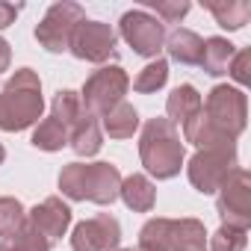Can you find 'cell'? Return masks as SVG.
<instances>
[{
  "instance_id": "7402d4cb",
  "label": "cell",
  "mask_w": 251,
  "mask_h": 251,
  "mask_svg": "<svg viewBox=\"0 0 251 251\" xmlns=\"http://www.w3.org/2000/svg\"><path fill=\"white\" fill-rule=\"evenodd\" d=\"M172 222L175 219H148L139 230V248L136 251H172Z\"/></svg>"
},
{
  "instance_id": "83f0119b",
  "label": "cell",
  "mask_w": 251,
  "mask_h": 251,
  "mask_svg": "<svg viewBox=\"0 0 251 251\" xmlns=\"http://www.w3.org/2000/svg\"><path fill=\"white\" fill-rule=\"evenodd\" d=\"M83 177H86V163H68L59 172V192L68 201H86L83 198Z\"/></svg>"
},
{
  "instance_id": "484cf974",
  "label": "cell",
  "mask_w": 251,
  "mask_h": 251,
  "mask_svg": "<svg viewBox=\"0 0 251 251\" xmlns=\"http://www.w3.org/2000/svg\"><path fill=\"white\" fill-rule=\"evenodd\" d=\"M0 251H50V242L42 233H36L30 225H24L21 230L0 239Z\"/></svg>"
},
{
  "instance_id": "52a82bcc",
  "label": "cell",
  "mask_w": 251,
  "mask_h": 251,
  "mask_svg": "<svg viewBox=\"0 0 251 251\" xmlns=\"http://www.w3.org/2000/svg\"><path fill=\"white\" fill-rule=\"evenodd\" d=\"M216 213L222 225L248 230L251 227V175L236 166L216 192Z\"/></svg>"
},
{
  "instance_id": "d6a6232c",
  "label": "cell",
  "mask_w": 251,
  "mask_h": 251,
  "mask_svg": "<svg viewBox=\"0 0 251 251\" xmlns=\"http://www.w3.org/2000/svg\"><path fill=\"white\" fill-rule=\"evenodd\" d=\"M9 62H12V48H9V42L3 36H0V74L9 68Z\"/></svg>"
},
{
  "instance_id": "d6986e66",
  "label": "cell",
  "mask_w": 251,
  "mask_h": 251,
  "mask_svg": "<svg viewBox=\"0 0 251 251\" xmlns=\"http://www.w3.org/2000/svg\"><path fill=\"white\" fill-rule=\"evenodd\" d=\"M204 9H210L222 30H242L251 18L248 0H204Z\"/></svg>"
},
{
  "instance_id": "ac0fdd59",
  "label": "cell",
  "mask_w": 251,
  "mask_h": 251,
  "mask_svg": "<svg viewBox=\"0 0 251 251\" xmlns=\"http://www.w3.org/2000/svg\"><path fill=\"white\" fill-rule=\"evenodd\" d=\"M233 53H236V45H230L225 36H210V39H204L201 62L198 65L204 68V74L222 77V74H227V65H230Z\"/></svg>"
},
{
  "instance_id": "44dd1931",
  "label": "cell",
  "mask_w": 251,
  "mask_h": 251,
  "mask_svg": "<svg viewBox=\"0 0 251 251\" xmlns=\"http://www.w3.org/2000/svg\"><path fill=\"white\" fill-rule=\"evenodd\" d=\"M198 109H201V95H198V89L192 83H183V86L172 89V95L166 100V118L172 124H183Z\"/></svg>"
},
{
  "instance_id": "1f68e13d",
  "label": "cell",
  "mask_w": 251,
  "mask_h": 251,
  "mask_svg": "<svg viewBox=\"0 0 251 251\" xmlns=\"http://www.w3.org/2000/svg\"><path fill=\"white\" fill-rule=\"evenodd\" d=\"M18 12H21V6H12V3H3V0H0V30H6L9 24H15Z\"/></svg>"
},
{
  "instance_id": "ffe728a7",
  "label": "cell",
  "mask_w": 251,
  "mask_h": 251,
  "mask_svg": "<svg viewBox=\"0 0 251 251\" xmlns=\"http://www.w3.org/2000/svg\"><path fill=\"white\" fill-rule=\"evenodd\" d=\"M172 251H207V230L198 219H175L172 222Z\"/></svg>"
},
{
  "instance_id": "7c38bea8",
  "label": "cell",
  "mask_w": 251,
  "mask_h": 251,
  "mask_svg": "<svg viewBox=\"0 0 251 251\" xmlns=\"http://www.w3.org/2000/svg\"><path fill=\"white\" fill-rule=\"evenodd\" d=\"M121 189V172L112 163H86V177H83V198L92 204H112Z\"/></svg>"
},
{
  "instance_id": "8fae6325",
  "label": "cell",
  "mask_w": 251,
  "mask_h": 251,
  "mask_svg": "<svg viewBox=\"0 0 251 251\" xmlns=\"http://www.w3.org/2000/svg\"><path fill=\"white\" fill-rule=\"evenodd\" d=\"M71 219H74V213H71V207L59 195H48L42 204H36L33 210H27V225L36 233H42L48 242L62 239L65 230L71 227Z\"/></svg>"
},
{
  "instance_id": "4dcf8cb0",
  "label": "cell",
  "mask_w": 251,
  "mask_h": 251,
  "mask_svg": "<svg viewBox=\"0 0 251 251\" xmlns=\"http://www.w3.org/2000/svg\"><path fill=\"white\" fill-rule=\"evenodd\" d=\"M227 74H230L239 86H248V83H251V50H248V48H242V50L233 53V59H230V65H227ZM239 86H236V89H239Z\"/></svg>"
},
{
  "instance_id": "603a6c76",
  "label": "cell",
  "mask_w": 251,
  "mask_h": 251,
  "mask_svg": "<svg viewBox=\"0 0 251 251\" xmlns=\"http://www.w3.org/2000/svg\"><path fill=\"white\" fill-rule=\"evenodd\" d=\"M83 112H86V106H83V100H80V92H74V89H59V92L53 95V100H50V115L62 124L65 130L74 127V121H77Z\"/></svg>"
},
{
  "instance_id": "3957f363",
  "label": "cell",
  "mask_w": 251,
  "mask_h": 251,
  "mask_svg": "<svg viewBox=\"0 0 251 251\" xmlns=\"http://www.w3.org/2000/svg\"><path fill=\"white\" fill-rule=\"evenodd\" d=\"M204 115L210 118V124L225 133L227 139H239L242 130H245V124H248V98L242 89L236 86H227V83H219L210 89L207 100L201 103Z\"/></svg>"
},
{
  "instance_id": "30bf717a",
  "label": "cell",
  "mask_w": 251,
  "mask_h": 251,
  "mask_svg": "<svg viewBox=\"0 0 251 251\" xmlns=\"http://www.w3.org/2000/svg\"><path fill=\"white\" fill-rule=\"evenodd\" d=\"M118 245H121V225L109 213H98L92 219H83L71 230L74 251H109Z\"/></svg>"
},
{
  "instance_id": "5b68a950",
  "label": "cell",
  "mask_w": 251,
  "mask_h": 251,
  "mask_svg": "<svg viewBox=\"0 0 251 251\" xmlns=\"http://www.w3.org/2000/svg\"><path fill=\"white\" fill-rule=\"evenodd\" d=\"M239 166L236 157V145L230 148H207V151H195L186 163V177L192 183V189H198L201 195H216L219 186L225 183V177Z\"/></svg>"
},
{
  "instance_id": "ba28073f",
  "label": "cell",
  "mask_w": 251,
  "mask_h": 251,
  "mask_svg": "<svg viewBox=\"0 0 251 251\" xmlns=\"http://www.w3.org/2000/svg\"><path fill=\"white\" fill-rule=\"evenodd\" d=\"M118 36L133 48V53H139L145 59H157L163 45H166V27L148 9L124 12L121 21H118Z\"/></svg>"
},
{
  "instance_id": "4fadbf2b",
  "label": "cell",
  "mask_w": 251,
  "mask_h": 251,
  "mask_svg": "<svg viewBox=\"0 0 251 251\" xmlns=\"http://www.w3.org/2000/svg\"><path fill=\"white\" fill-rule=\"evenodd\" d=\"M183 142H189V145H195L198 151H207V148H230V145H236L233 139H227L225 133H219L213 124H210V118L204 115V109H198L195 115H189L183 124Z\"/></svg>"
},
{
  "instance_id": "f546056e",
  "label": "cell",
  "mask_w": 251,
  "mask_h": 251,
  "mask_svg": "<svg viewBox=\"0 0 251 251\" xmlns=\"http://www.w3.org/2000/svg\"><path fill=\"white\" fill-rule=\"evenodd\" d=\"M151 9L157 12L160 21H166V24H177V21L186 18V12L192 9V3H189V0H157V3H151Z\"/></svg>"
},
{
  "instance_id": "e0dca14e",
  "label": "cell",
  "mask_w": 251,
  "mask_h": 251,
  "mask_svg": "<svg viewBox=\"0 0 251 251\" xmlns=\"http://www.w3.org/2000/svg\"><path fill=\"white\" fill-rule=\"evenodd\" d=\"M100 130L109 133V139H133V133L139 130V112L133 103L121 100L115 103L106 115H100Z\"/></svg>"
},
{
  "instance_id": "836d02e7",
  "label": "cell",
  "mask_w": 251,
  "mask_h": 251,
  "mask_svg": "<svg viewBox=\"0 0 251 251\" xmlns=\"http://www.w3.org/2000/svg\"><path fill=\"white\" fill-rule=\"evenodd\" d=\"M3 160H6V148L0 145V166H3Z\"/></svg>"
},
{
  "instance_id": "cb8c5ba5",
  "label": "cell",
  "mask_w": 251,
  "mask_h": 251,
  "mask_svg": "<svg viewBox=\"0 0 251 251\" xmlns=\"http://www.w3.org/2000/svg\"><path fill=\"white\" fill-rule=\"evenodd\" d=\"M30 142H33V148L53 154V151H62V148L68 145V130L62 127L53 115H48V118L39 121V127L33 130V139H30Z\"/></svg>"
},
{
  "instance_id": "6da1fadb",
  "label": "cell",
  "mask_w": 251,
  "mask_h": 251,
  "mask_svg": "<svg viewBox=\"0 0 251 251\" xmlns=\"http://www.w3.org/2000/svg\"><path fill=\"white\" fill-rule=\"evenodd\" d=\"M139 160L145 172L157 180H172L186 163L183 139L169 118H148L139 133Z\"/></svg>"
},
{
  "instance_id": "9c48e42d",
  "label": "cell",
  "mask_w": 251,
  "mask_h": 251,
  "mask_svg": "<svg viewBox=\"0 0 251 251\" xmlns=\"http://www.w3.org/2000/svg\"><path fill=\"white\" fill-rule=\"evenodd\" d=\"M115 45H118V33L103 24V21H83L77 24L74 36H71V53L83 62H106L109 56H115Z\"/></svg>"
},
{
  "instance_id": "2e32d148",
  "label": "cell",
  "mask_w": 251,
  "mask_h": 251,
  "mask_svg": "<svg viewBox=\"0 0 251 251\" xmlns=\"http://www.w3.org/2000/svg\"><path fill=\"white\" fill-rule=\"evenodd\" d=\"M169 56L180 65H198L201 62V48H204V39L195 33V30H186V27H177L166 36V45Z\"/></svg>"
},
{
  "instance_id": "7a4b0ae2",
  "label": "cell",
  "mask_w": 251,
  "mask_h": 251,
  "mask_svg": "<svg viewBox=\"0 0 251 251\" xmlns=\"http://www.w3.org/2000/svg\"><path fill=\"white\" fill-rule=\"evenodd\" d=\"M42 112H45V98L39 74L33 68H18L0 92V130L21 133L39 124Z\"/></svg>"
},
{
  "instance_id": "8992f818",
  "label": "cell",
  "mask_w": 251,
  "mask_h": 251,
  "mask_svg": "<svg viewBox=\"0 0 251 251\" xmlns=\"http://www.w3.org/2000/svg\"><path fill=\"white\" fill-rule=\"evenodd\" d=\"M86 21V12L74 0H59L53 3L45 18L36 24V42L48 50V53H65L71 48V36L77 30V24Z\"/></svg>"
},
{
  "instance_id": "5bb4252c",
  "label": "cell",
  "mask_w": 251,
  "mask_h": 251,
  "mask_svg": "<svg viewBox=\"0 0 251 251\" xmlns=\"http://www.w3.org/2000/svg\"><path fill=\"white\" fill-rule=\"evenodd\" d=\"M68 145L77 157H95L103 145V130H100V121L98 115H92L89 109L74 121V127L68 130Z\"/></svg>"
},
{
  "instance_id": "f1b7e54d",
  "label": "cell",
  "mask_w": 251,
  "mask_h": 251,
  "mask_svg": "<svg viewBox=\"0 0 251 251\" xmlns=\"http://www.w3.org/2000/svg\"><path fill=\"white\" fill-rule=\"evenodd\" d=\"M245 242H248V230L222 225L213 236H207V251H245Z\"/></svg>"
},
{
  "instance_id": "d4e9b609",
  "label": "cell",
  "mask_w": 251,
  "mask_h": 251,
  "mask_svg": "<svg viewBox=\"0 0 251 251\" xmlns=\"http://www.w3.org/2000/svg\"><path fill=\"white\" fill-rule=\"evenodd\" d=\"M166 83H169V62H166L163 56H157V59H151V62L136 74L133 89H136L139 95H154V92L163 89Z\"/></svg>"
},
{
  "instance_id": "9a60e30c",
  "label": "cell",
  "mask_w": 251,
  "mask_h": 251,
  "mask_svg": "<svg viewBox=\"0 0 251 251\" xmlns=\"http://www.w3.org/2000/svg\"><path fill=\"white\" fill-rule=\"evenodd\" d=\"M118 198L124 201V207L133 210V213H151L154 204H157V186L151 183L148 175L133 172L130 177H121Z\"/></svg>"
},
{
  "instance_id": "4316f807",
  "label": "cell",
  "mask_w": 251,
  "mask_h": 251,
  "mask_svg": "<svg viewBox=\"0 0 251 251\" xmlns=\"http://www.w3.org/2000/svg\"><path fill=\"white\" fill-rule=\"evenodd\" d=\"M27 225V210L18 198L3 195L0 198V236H9Z\"/></svg>"
},
{
  "instance_id": "277c9868",
  "label": "cell",
  "mask_w": 251,
  "mask_h": 251,
  "mask_svg": "<svg viewBox=\"0 0 251 251\" xmlns=\"http://www.w3.org/2000/svg\"><path fill=\"white\" fill-rule=\"evenodd\" d=\"M130 89V77L121 65H100L98 71H92L83 83V92H80V100L83 106L92 112V115H106L115 103L124 100Z\"/></svg>"
},
{
  "instance_id": "e575fe53",
  "label": "cell",
  "mask_w": 251,
  "mask_h": 251,
  "mask_svg": "<svg viewBox=\"0 0 251 251\" xmlns=\"http://www.w3.org/2000/svg\"><path fill=\"white\" fill-rule=\"evenodd\" d=\"M109 251H133V248H121V245H118V248H109Z\"/></svg>"
}]
</instances>
